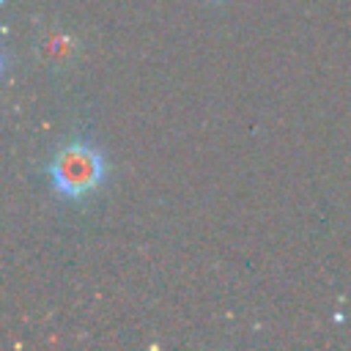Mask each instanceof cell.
I'll list each match as a JSON object with an SVG mask.
<instances>
[{
	"label": "cell",
	"instance_id": "6da1fadb",
	"mask_svg": "<svg viewBox=\"0 0 351 351\" xmlns=\"http://www.w3.org/2000/svg\"><path fill=\"white\" fill-rule=\"evenodd\" d=\"M104 176V159L85 143L60 148L49 165V178L63 197H82L99 186Z\"/></svg>",
	"mask_w": 351,
	"mask_h": 351
}]
</instances>
